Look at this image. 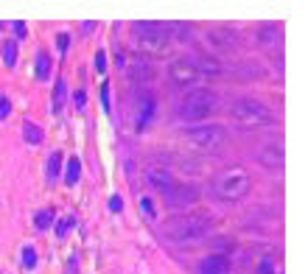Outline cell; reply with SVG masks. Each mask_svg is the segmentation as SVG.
I'll return each mask as SVG.
<instances>
[{
  "instance_id": "obj_1",
  "label": "cell",
  "mask_w": 308,
  "mask_h": 274,
  "mask_svg": "<svg viewBox=\"0 0 308 274\" xmlns=\"http://www.w3.org/2000/svg\"><path fill=\"white\" fill-rule=\"evenodd\" d=\"M210 227H213L210 218L196 213V215H177V218H171L163 227V232L168 235V240L180 243V246H199V243H205Z\"/></svg>"
},
{
  "instance_id": "obj_2",
  "label": "cell",
  "mask_w": 308,
  "mask_h": 274,
  "mask_svg": "<svg viewBox=\"0 0 308 274\" xmlns=\"http://www.w3.org/2000/svg\"><path fill=\"white\" fill-rule=\"evenodd\" d=\"M216 109H219L216 93H210V90H191V93L177 103V118L188 120V123H199V120H207Z\"/></svg>"
},
{
  "instance_id": "obj_3",
  "label": "cell",
  "mask_w": 308,
  "mask_h": 274,
  "mask_svg": "<svg viewBox=\"0 0 308 274\" xmlns=\"http://www.w3.org/2000/svg\"><path fill=\"white\" fill-rule=\"evenodd\" d=\"M249 185H252L249 173L244 171L241 165H232V168H224V171L216 176L213 190L222 202H238V199H244L249 193Z\"/></svg>"
},
{
  "instance_id": "obj_4",
  "label": "cell",
  "mask_w": 308,
  "mask_h": 274,
  "mask_svg": "<svg viewBox=\"0 0 308 274\" xmlns=\"http://www.w3.org/2000/svg\"><path fill=\"white\" fill-rule=\"evenodd\" d=\"M135 34H137V45L143 53H152V56H163L171 45V28L163 26V23H135Z\"/></svg>"
},
{
  "instance_id": "obj_5",
  "label": "cell",
  "mask_w": 308,
  "mask_h": 274,
  "mask_svg": "<svg viewBox=\"0 0 308 274\" xmlns=\"http://www.w3.org/2000/svg\"><path fill=\"white\" fill-rule=\"evenodd\" d=\"M230 118L244 129H258V126H266L272 123V109L266 106L264 101L258 98H238V101L230 106Z\"/></svg>"
},
{
  "instance_id": "obj_6",
  "label": "cell",
  "mask_w": 308,
  "mask_h": 274,
  "mask_svg": "<svg viewBox=\"0 0 308 274\" xmlns=\"http://www.w3.org/2000/svg\"><path fill=\"white\" fill-rule=\"evenodd\" d=\"M182 137H185L188 146H193L196 151H216V148L224 146L227 132H224V126H219V123H205V126L188 129Z\"/></svg>"
},
{
  "instance_id": "obj_7",
  "label": "cell",
  "mask_w": 308,
  "mask_h": 274,
  "mask_svg": "<svg viewBox=\"0 0 308 274\" xmlns=\"http://www.w3.org/2000/svg\"><path fill=\"white\" fill-rule=\"evenodd\" d=\"M165 205L174 207V210H182V207H193L199 202V188L196 185H182V182H174V188L165 193Z\"/></svg>"
},
{
  "instance_id": "obj_8",
  "label": "cell",
  "mask_w": 308,
  "mask_h": 274,
  "mask_svg": "<svg viewBox=\"0 0 308 274\" xmlns=\"http://www.w3.org/2000/svg\"><path fill=\"white\" fill-rule=\"evenodd\" d=\"M258 163L266 165L269 171H283V165H286V151H283V140L277 143H266L261 151H258Z\"/></svg>"
},
{
  "instance_id": "obj_9",
  "label": "cell",
  "mask_w": 308,
  "mask_h": 274,
  "mask_svg": "<svg viewBox=\"0 0 308 274\" xmlns=\"http://www.w3.org/2000/svg\"><path fill=\"white\" fill-rule=\"evenodd\" d=\"M168 76H171V81L177 87H188V84H196V81H205V78L199 76L196 70L191 68L185 59H180V62H174L171 65V70H168Z\"/></svg>"
},
{
  "instance_id": "obj_10",
  "label": "cell",
  "mask_w": 308,
  "mask_h": 274,
  "mask_svg": "<svg viewBox=\"0 0 308 274\" xmlns=\"http://www.w3.org/2000/svg\"><path fill=\"white\" fill-rule=\"evenodd\" d=\"M146 185H149V190L165 196V193L174 188V176H171V171H165V168H152V171H146Z\"/></svg>"
},
{
  "instance_id": "obj_11",
  "label": "cell",
  "mask_w": 308,
  "mask_h": 274,
  "mask_svg": "<svg viewBox=\"0 0 308 274\" xmlns=\"http://www.w3.org/2000/svg\"><path fill=\"white\" fill-rule=\"evenodd\" d=\"M196 272L199 274H230V257L213 252V255H207L205 260H199Z\"/></svg>"
},
{
  "instance_id": "obj_12",
  "label": "cell",
  "mask_w": 308,
  "mask_h": 274,
  "mask_svg": "<svg viewBox=\"0 0 308 274\" xmlns=\"http://www.w3.org/2000/svg\"><path fill=\"white\" fill-rule=\"evenodd\" d=\"M185 62H188L202 78H210V76H219V73H222V65L216 59H210V56H185Z\"/></svg>"
},
{
  "instance_id": "obj_13",
  "label": "cell",
  "mask_w": 308,
  "mask_h": 274,
  "mask_svg": "<svg viewBox=\"0 0 308 274\" xmlns=\"http://www.w3.org/2000/svg\"><path fill=\"white\" fill-rule=\"evenodd\" d=\"M154 109H157V103H154V95H146L143 101H140V112H137V129H140V132L152 126Z\"/></svg>"
},
{
  "instance_id": "obj_14",
  "label": "cell",
  "mask_w": 308,
  "mask_h": 274,
  "mask_svg": "<svg viewBox=\"0 0 308 274\" xmlns=\"http://www.w3.org/2000/svg\"><path fill=\"white\" fill-rule=\"evenodd\" d=\"M65 101H68V84H65V78H59V81H56V87H53V103H51L53 115H59V112H62Z\"/></svg>"
},
{
  "instance_id": "obj_15",
  "label": "cell",
  "mask_w": 308,
  "mask_h": 274,
  "mask_svg": "<svg viewBox=\"0 0 308 274\" xmlns=\"http://www.w3.org/2000/svg\"><path fill=\"white\" fill-rule=\"evenodd\" d=\"M78 176H81V160H78V157H70V160H68V171H65V182L73 188V185L78 182Z\"/></svg>"
},
{
  "instance_id": "obj_16",
  "label": "cell",
  "mask_w": 308,
  "mask_h": 274,
  "mask_svg": "<svg viewBox=\"0 0 308 274\" xmlns=\"http://www.w3.org/2000/svg\"><path fill=\"white\" fill-rule=\"evenodd\" d=\"M48 76H51V56H48L45 51H39L37 53V78L45 81Z\"/></svg>"
},
{
  "instance_id": "obj_17",
  "label": "cell",
  "mask_w": 308,
  "mask_h": 274,
  "mask_svg": "<svg viewBox=\"0 0 308 274\" xmlns=\"http://www.w3.org/2000/svg\"><path fill=\"white\" fill-rule=\"evenodd\" d=\"M23 137H26V143H34V146H39L42 143V137H45V132L37 123H26V129H23Z\"/></svg>"
},
{
  "instance_id": "obj_18",
  "label": "cell",
  "mask_w": 308,
  "mask_h": 274,
  "mask_svg": "<svg viewBox=\"0 0 308 274\" xmlns=\"http://www.w3.org/2000/svg\"><path fill=\"white\" fill-rule=\"evenodd\" d=\"M3 65L6 68L17 65V42H3Z\"/></svg>"
},
{
  "instance_id": "obj_19",
  "label": "cell",
  "mask_w": 308,
  "mask_h": 274,
  "mask_svg": "<svg viewBox=\"0 0 308 274\" xmlns=\"http://www.w3.org/2000/svg\"><path fill=\"white\" fill-rule=\"evenodd\" d=\"M53 221H56V213H53V210H39V213H37V218H34L37 230H48Z\"/></svg>"
},
{
  "instance_id": "obj_20",
  "label": "cell",
  "mask_w": 308,
  "mask_h": 274,
  "mask_svg": "<svg viewBox=\"0 0 308 274\" xmlns=\"http://www.w3.org/2000/svg\"><path fill=\"white\" fill-rule=\"evenodd\" d=\"M23 269L26 272H34L37 269V252L31 246H23Z\"/></svg>"
},
{
  "instance_id": "obj_21",
  "label": "cell",
  "mask_w": 308,
  "mask_h": 274,
  "mask_svg": "<svg viewBox=\"0 0 308 274\" xmlns=\"http://www.w3.org/2000/svg\"><path fill=\"white\" fill-rule=\"evenodd\" d=\"M62 171V154H53L51 163H48V179H56Z\"/></svg>"
},
{
  "instance_id": "obj_22",
  "label": "cell",
  "mask_w": 308,
  "mask_h": 274,
  "mask_svg": "<svg viewBox=\"0 0 308 274\" xmlns=\"http://www.w3.org/2000/svg\"><path fill=\"white\" fill-rule=\"evenodd\" d=\"M140 210H143V215L149 218V221H157V213H154V205H152V199L149 196L140 199Z\"/></svg>"
},
{
  "instance_id": "obj_23",
  "label": "cell",
  "mask_w": 308,
  "mask_h": 274,
  "mask_svg": "<svg viewBox=\"0 0 308 274\" xmlns=\"http://www.w3.org/2000/svg\"><path fill=\"white\" fill-rule=\"evenodd\" d=\"M101 106L107 115H112V103H110V81H104L101 84Z\"/></svg>"
},
{
  "instance_id": "obj_24",
  "label": "cell",
  "mask_w": 308,
  "mask_h": 274,
  "mask_svg": "<svg viewBox=\"0 0 308 274\" xmlns=\"http://www.w3.org/2000/svg\"><path fill=\"white\" fill-rule=\"evenodd\" d=\"M73 221H76L73 215H68V218H62V221L56 224V238H65V235H68V230L73 227Z\"/></svg>"
},
{
  "instance_id": "obj_25",
  "label": "cell",
  "mask_w": 308,
  "mask_h": 274,
  "mask_svg": "<svg viewBox=\"0 0 308 274\" xmlns=\"http://www.w3.org/2000/svg\"><path fill=\"white\" fill-rule=\"evenodd\" d=\"M274 272V260L272 257H264L261 263H258V274H272Z\"/></svg>"
},
{
  "instance_id": "obj_26",
  "label": "cell",
  "mask_w": 308,
  "mask_h": 274,
  "mask_svg": "<svg viewBox=\"0 0 308 274\" xmlns=\"http://www.w3.org/2000/svg\"><path fill=\"white\" fill-rule=\"evenodd\" d=\"M261 34H264V36H261V42L272 45V42H274V34H277V28H274V26H266L264 31H261Z\"/></svg>"
},
{
  "instance_id": "obj_27",
  "label": "cell",
  "mask_w": 308,
  "mask_h": 274,
  "mask_svg": "<svg viewBox=\"0 0 308 274\" xmlns=\"http://www.w3.org/2000/svg\"><path fill=\"white\" fill-rule=\"evenodd\" d=\"M95 70H98V73H104V70H107V53H104V51L95 53Z\"/></svg>"
},
{
  "instance_id": "obj_28",
  "label": "cell",
  "mask_w": 308,
  "mask_h": 274,
  "mask_svg": "<svg viewBox=\"0 0 308 274\" xmlns=\"http://www.w3.org/2000/svg\"><path fill=\"white\" fill-rule=\"evenodd\" d=\"M84 101H87V93H84V90H78V93L73 95V103H76V109H78V112H81V109L87 106Z\"/></svg>"
},
{
  "instance_id": "obj_29",
  "label": "cell",
  "mask_w": 308,
  "mask_h": 274,
  "mask_svg": "<svg viewBox=\"0 0 308 274\" xmlns=\"http://www.w3.org/2000/svg\"><path fill=\"white\" fill-rule=\"evenodd\" d=\"M14 34H17V39H23V36H26V23H23V20H17V23H14Z\"/></svg>"
},
{
  "instance_id": "obj_30",
  "label": "cell",
  "mask_w": 308,
  "mask_h": 274,
  "mask_svg": "<svg viewBox=\"0 0 308 274\" xmlns=\"http://www.w3.org/2000/svg\"><path fill=\"white\" fill-rule=\"evenodd\" d=\"M110 210H112V213H118V210H123V202H120L118 196H112V199H110Z\"/></svg>"
},
{
  "instance_id": "obj_31",
  "label": "cell",
  "mask_w": 308,
  "mask_h": 274,
  "mask_svg": "<svg viewBox=\"0 0 308 274\" xmlns=\"http://www.w3.org/2000/svg\"><path fill=\"white\" fill-rule=\"evenodd\" d=\"M68 45H70V34H59V51L62 53L68 51Z\"/></svg>"
},
{
  "instance_id": "obj_32",
  "label": "cell",
  "mask_w": 308,
  "mask_h": 274,
  "mask_svg": "<svg viewBox=\"0 0 308 274\" xmlns=\"http://www.w3.org/2000/svg\"><path fill=\"white\" fill-rule=\"evenodd\" d=\"M6 115H9V101H6V98L0 95V120L6 118Z\"/></svg>"
},
{
  "instance_id": "obj_33",
  "label": "cell",
  "mask_w": 308,
  "mask_h": 274,
  "mask_svg": "<svg viewBox=\"0 0 308 274\" xmlns=\"http://www.w3.org/2000/svg\"><path fill=\"white\" fill-rule=\"evenodd\" d=\"M81 31H84V34H93V31H95V23H84V26H81Z\"/></svg>"
}]
</instances>
